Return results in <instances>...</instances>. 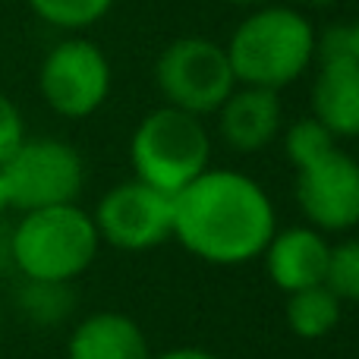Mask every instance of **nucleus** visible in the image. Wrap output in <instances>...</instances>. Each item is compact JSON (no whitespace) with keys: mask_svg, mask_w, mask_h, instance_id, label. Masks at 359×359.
Returning a JSON list of instances; mask_svg holds the SVG:
<instances>
[{"mask_svg":"<svg viewBox=\"0 0 359 359\" xmlns=\"http://www.w3.org/2000/svg\"><path fill=\"white\" fill-rule=\"evenodd\" d=\"M278 215L265 186L240 170H205L174 196V240L208 265H246L265 252Z\"/></svg>","mask_w":359,"mask_h":359,"instance_id":"f257e3e1","label":"nucleus"},{"mask_svg":"<svg viewBox=\"0 0 359 359\" xmlns=\"http://www.w3.org/2000/svg\"><path fill=\"white\" fill-rule=\"evenodd\" d=\"M224 50L236 86L280 92L309 69L318 54V38L303 13L290 6H265L236 25Z\"/></svg>","mask_w":359,"mask_h":359,"instance_id":"f03ea898","label":"nucleus"},{"mask_svg":"<svg viewBox=\"0 0 359 359\" xmlns=\"http://www.w3.org/2000/svg\"><path fill=\"white\" fill-rule=\"evenodd\" d=\"M98 246L92 215L69 202L22 211V221L10 236V259L22 278L73 284L92 268Z\"/></svg>","mask_w":359,"mask_h":359,"instance_id":"7ed1b4c3","label":"nucleus"},{"mask_svg":"<svg viewBox=\"0 0 359 359\" xmlns=\"http://www.w3.org/2000/svg\"><path fill=\"white\" fill-rule=\"evenodd\" d=\"M211 139L202 117L164 104L136 126L130 139L133 174L174 198L183 186L208 170Z\"/></svg>","mask_w":359,"mask_h":359,"instance_id":"20e7f679","label":"nucleus"},{"mask_svg":"<svg viewBox=\"0 0 359 359\" xmlns=\"http://www.w3.org/2000/svg\"><path fill=\"white\" fill-rule=\"evenodd\" d=\"M155 82L164 101L192 117L215 114L230 92L236 76L230 69L227 50L208 38H177L161 50L155 63Z\"/></svg>","mask_w":359,"mask_h":359,"instance_id":"39448f33","label":"nucleus"},{"mask_svg":"<svg viewBox=\"0 0 359 359\" xmlns=\"http://www.w3.org/2000/svg\"><path fill=\"white\" fill-rule=\"evenodd\" d=\"M0 170L6 180L10 208L19 211L69 205L79 198L86 183L79 151L60 139H25Z\"/></svg>","mask_w":359,"mask_h":359,"instance_id":"423d86ee","label":"nucleus"},{"mask_svg":"<svg viewBox=\"0 0 359 359\" xmlns=\"http://www.w3.org/2000/svg\"><path fill=\"white\" fill-rule=\"evenodd\" d=\"M92 221L101 243L123 252H149L174 240V198L133 177L101 196Z\"/></svg>","mask_w":359,"mask_h":359,"instance_id":"0eeeda50","label":"nucleus"},{"mask_svg":"<svg viewBox=\"0 0 359 359\" xmlns=\"http://www.w3.org/2000/svg\"><path fill=\"white\" fill-rule=\"evenodd\" d=\"M38 88L48 107L60 117H92L111 95V63L98 44L69 38L44 57Z\"/></svg>","mask_w":359,"mask_h":359,"instance_id":"6e6552de","label":"nucleus"},{"mask_svg":"<svg viewBox=\"0 0 359 359\" xmlns=\"http://www.w3.org/2000/svg\"><path fill=\"white\" fill-rule=\"evenodd\" d=\"M297 205L309 227L322 233L359 227V161L337 145L297 168Z\"/></svg>","mask_w":359,"mask_h":359,"instance_id":"1a4fd4ad","label":"nucleus"},{"mask_svg":"<svg viewBox=\"0 0 359 359\" xmlns=\"http://www.w3.org/2000/svg\"><path fill=\"white\" fill-rule=\"evenodd\" d=\"M318 54L322 67L312 86V117L337 142L359 139V57L350 48V29L328 35Z\"/></svg>","mask_w":359,"mask_h":359,"instance_id":"9d476101","label":"nucleus"},{"mask_svg":"<svg viewBox=\"0 0 359 359\" xmlns=\"http://www.w3.org/2000/svg\"><path fill=\"white\" fill-rule=\"evenodd\" d=\"M328 252L331 243L325 240L322 230L299 224V227L274 230L262 259H265L268 278L280 293H297L306 290V287L325 284Z\"/></svg>","mask_w":359,"mask_h":359,"instance_id":"9b49d317","label":"nucleus"},{"mask_svg":"<svg viewBox=\"0 0 359 359\" xmlns=\"http://www.w3.org/2000/svg\"><path fill=\"white\" fill-rule=\"evenodd\" d=\"M215 114L221 139L243 155H252L271 145L284 123L278 92L259 86H236Z\"/></svg>","mask_w":359,"mask_h":359,"instance_id":"f8f14e48","label":"nucleus"},{"mask_svg":"<svg viewBox=\"0 0 359 359\" xmlns=\"http://www.w3.org/2000/svg\"><path fill=\"white\" fill-rule=\"evenodd\" d=\"M67 359H151L145 331L123 312H92L73 328Z\"/></svg>","mask_w":359,"mask_h":359,"instance_id":"ddd939ff","label":"nucleus"},{"mask_svg":"<svg viewBox=\"0 0 359 359\" xmlns=\"http://www.w3.org/2000/svg\"><path fill=\"white\" fill-rule=\"evenodd\" d=\"M284 312L293 334L303 337V341H318V337H328L341 325L344 303L325 284H316L306 287V290L287 293Z\"/></svg>","mask_w":359,"mask_h":359,"instance_id":"4468645a","label":"nucleus"},{"mask_svg":"<svg viewBox=\"0 0 359 359\" xmlns=\"http://www.w3.org/2000/svg\"><path fill=\"white\" fill-rule=\"evenodd\" d=\"M19 312L35 325H60L76 309L73 284L67 280H32L25 278L16 293Z\"/></svg>","mask_w":359,"mask_h":359,"instance_id":"2eb2a0df","label":"nucleus"},{"mask_svg":"<svg viewBox=\"0 0 359 359\" xmlns=\"http://www.w3.org/2000/svg\"><path fill=\"white\" fill-rule=\"evenodd\" d=\"M325 287L341 303H359V236H350V240L331 246Z\"/></svg>","mask_w":359,"mask_h":359,"instance_id":"dca6fc26","label":"nucleus"},{"mask_svg":"<svg viewBox=\"0 0 359 359\" xmlns=\"http://www.w3.org/2000/svg\"><path fill=\"white\" fill-rule=\"evenodd\" d=\"M29 6L57 29H86L111 10L114 0H29Z\"/></svg>","mask_w":359,"mask_h":359,"instance_id":"f3484780","label":"nucleus"},{"mask_svg":"<svg viewBox=\"0 0 359 359\" xmlns=\"http://www.w3.org/2000/svg\"><path fill=\"white\" fill-rule=\"evenodd\" d=\"M337 149V139L331 136V130H325L316 117H303L287 130L284 136V151L290 158L293 168H303V164L322 158L325 151Z\"/></svg>","mask_w":359,"mask_h":359,"instance_id":"a211bd4d","label":"nucleus"},{"mask_svg":"<svg viewBox=\"0 0 359 359\" xmlns=\"http://www.w3.org/2000/svg\"><path fill=\"white\" fill-rule=\"evenodd\" d=\"M25 142V123L19 107L6 95H0V168L16 155V149Z\"/></svg>","mask_w":359,"mask_h":359,"instance_id":"6ab92c4d","label":"nucleus"},{"mask_svg":"<svg viewBox=\"0 0 359 359\" xmlns=\"http://www.w3.org/2000/svg\"><path fill=\"white\" fill-rule=\"evenodd\" d=\"M151 359H221L208 350H198V347H177V350H168L161 356H151Z\"/></svg>","mask_w":359,"mask_h":359,"instance_id":"aec40b11","label":"nucleus"},{"mask_svg":"<svg viewBox=\"0 0 359 359\" xmlns=\"http://www.w3.org/2000/svg\"><path fill=\"white\" fill-rule=\"evenodd\" d=\"M10 208V196H6V180H4V170H0V215Z\"/></svg>","mask_w":359,"mask_h":359,"instance_id":"412c9836","label":"nucleus"},{"mask_svg":"<svg viewBox=\"0 0 359 359\" xmlns=\"http://www.w3.org/2000/svg\"><path fill=\"white\" fill-rule=\"evenodd\" d=\"M350 48H353V54L359 57V22L350 25Z\"/></svg>","mask_w":359,"mask_h":359,"instance_id":"4be33fe9","label":"nucleus"},{"mask_svg":"<svg viewBox=\"0 0 359 359\" xmlns=\"http://www.w3.org/2000/svg\"><path fill=\"white\" fill-rule=\"evenodd\" d=\"M299 4H306V6H318V10H322V6H331V4H337V0H299Z\"/></svg>","mask_w":359,"mask_h":359,"instance_id":"5701e85b","label":"nucleus"},{"mask_svg":"<svg viewBox=\"0 0 359 359\" xmlns=\"http://www.w3.org/2000/svg\"><path fill=\"white\" fill-rule=\"evenodd\" d=\"M227 4H262V0H227Z\"/></svg>","mask_w":359,"mask_h":359,"instance_id":"b1692460","label":"nucleus"},{"mask_svg":"<svg viewBox=\"0 0 359 359\" xmlns=\"http://www.w3.org/2000/svg\"><path fill=\"white\" fill-rule=\"evenodd\" d=\"M0 328H4V306H0Z\"/></svg>","mask_w":359,"mask_h":359,"instance_id":"393cba45","label":"nucleus"}]
</instances>
